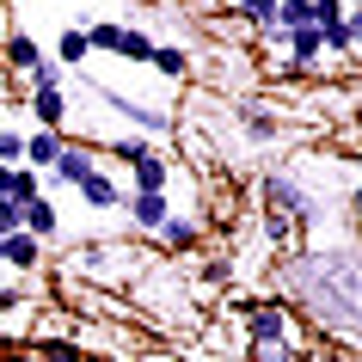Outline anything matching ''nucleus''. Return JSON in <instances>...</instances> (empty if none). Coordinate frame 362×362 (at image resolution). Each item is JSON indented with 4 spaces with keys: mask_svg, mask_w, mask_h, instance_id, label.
I'll return each mask as SVG.
<instances>
[{
    "mask_svg": "<svg viewBox=\"0 0 362 362\" xmlns=\"http://www.w3.org/2000/svg\"><path fill=\"white\" fill-rule=\"evenodd\" d=\"M283 283L320 325H332L344 338H362V258L356 252H307V258H288Z\"/></svg>",
    "mask_w": 362,
    "mask_h": 362,
    "instance_id": "1",
    "label": "nucleus"
},
{
    "mask_svg": "<svg viewBox=\"0 0 362 362\" xmlns=\"http://www.w3.org/2000/svg\"><path fill=\"white\" fill-rule=\"evenodd\" d=\"M258 203H264V215H283V221H295V228H313V197L288 178V172H264L258 178Z\"/></svg>",
    "mask_w": 362,
    "mask_h": 362,
    "instance_id": "2",
    "label": "nucleus"
},
{
    "mask_svg": "<svg viewBox=\"0 0 362 362\" xmlns=\"http://www.w3.org/2000/svg\"><path fill=\"white\" fill-rule=\"evenodd\" d=\"M288 313L276 301H252L246 307V344H288Z\"/></svg>",
    "mask_w": 362,
    "mask_h": 362,
    "instance_id": "3",
    "label": "nucleus"
},
{
    "mask_svg": "<svg viewBox=\"0 0 362 362\" xmlns=\"http://www.w3.org/2000/svg\"><path fill=\"white\" fill-rule=\"evenodd\" d=\"M93 172H98V148H68V141H62L56 166H49V185H74V191H80Z\"/></svg>",
    "mask_w": 362,
    "mask_h": 362,
    "instance_id": "4",
    "label": "nucleus"
},
{
    "mask_svg": "<svg viewBox=\"0 0 362 362\" xmlns=\"http://www.w3.org/2000/svg\"><path fill=\"white\" fill-rule=\"evenodd\" d=\"M123 215H129L141 233H160V228H166V215H172V203L160 191H129V197H123Z\"/></svg>",
    "mask_w": 362,
    "mask_h": 362,
    "instance_id": "5",
    "label": "nucleus"
},
{
    "mask_svg": "<svg viewBox=\"0 0 362 362\" xmlns=\"http://www.w3.org/2000/svg\"><path fill=\"white\" fill-rule=\"evenodd\" d=\"M37 62H43V49H37L31 31H6V43H0V68L6 74H31Z\"/></svg>",
    "mask_w": 362,
    "mask_h": 362,
    "instance_id": "6",
    "label": "nucleus"
},
{
    "mask_svg": "<svg viewBox=\"0 0 362 362\" xmlns=\"http://www.w3.org/2000/svg\"><path fill=\"white\" fill-rule=\"evenodd\" d=\"M31 117H37L43 129H56L68 123V86H43V93H31Z\"/></svg>",
    "mask_w": 362,
    "mask_h": 362,
    "instance_id": "7",
    "label": "nucleus"
},
{
    "mask_svg": "<svg viewBox=\"0 0 362 362\" xmlns=\"http://www.w3.org/2000/svg\"><path fill=\"white\" fill-rule=\"evenodd\" d=\"M135 191H160V197H166V185H172V166H166V153H160V148H148V153H141V160H135Z\"/></svg>",
    "mask_w": 362,
    "mask_h": 362,
    "instance_id": "8",
    "label": "nucleus"
},
{
    "mask_svg": "<svg viewBox=\"0 0 362 362\" xmlns=\"http://www.w3.org/2000/svg\"><path fill=\"white\" fill-rule=\"evenodd\" d=\"M43 258V240H31V233H0V264H13V270H31Z\"/></svg>",
    "mask_w": 362,
    "mask_h": 362,
    "instance_id": "9",
    "label": "nucleus"
},
{
    "mask_svg": "<svg viewBox=\"0 0 362 362\" xmlns=\"http://www.w3.org/2000/svg\"><path fill=\"white\" fill-rule=\"evenodd\" d=\"M25 233H31V240H56L62 233V209L49 197H31V203H25Z\"/></svg>",
    "mask_w": 362,
    "mask_h": 362,
    "instance_id": "10",
    "label": "nucleus"
},
{
    "mask_svg": "<svg viewBox=\"0 0 362 362\" xmlns=\"http://www.w3.org/2000/svg\"><path fill=\"white\" fill-rule=\"evenodd\" d=\"M111 105L129 117L141 135H166V111H153V105H141V98H129V93H111Z\"/></svg>",
    "mask_w": 362,
    "mask_h": 362,
    "instance_id": "11",
    "label": "nucleus"
},
{
    "mask_svg": "<svg viewBox=\"0 0 362 362\" xmlns=\"http://www.w3.org/2000/svg\"><path fill=\"white\" fill-rule=\"evenodd\" d=\"M56 153H62V135L56 129L25 135V166H31V172H49V166H56Z\"/></svg>",
    "mask_w": 362,
    "mask_h": 362,
    "instance_id": "12",
    "label": "nucleus"
},
{
    "mask_svg": "<svg viewBox=\"0 0 362 362\" xmlns=\"http://www.w3.org/2000/svg\"><path fill=\"white\" fill-rule=\"evenodd\" d=\"M80 197H86V209H123V191H117V178H105V172H93L80 185Z\"/></svg>",
    "mask_w": 362,
    "mask_h": 362,
    "instance_id": "13",
    "label": "nucleus"
},
{
    "mask_svg": "<svg viewBox=\"0 0 362 362\" xmlns=\"http://www.w3.org/2000/svg\"><path fill=\"white\" fill-rule=\"evenodd\" d=\"M288 56H295V68H313V62L325 56V43L313 25H301V31H288Z\"/></svg>",
    "mask_w": 362,
    "mask_h": 362,
    "instance_id": "14",
    "label": "nucleus"
},
{
    "mask_svg": "<svg viewBox=\"0 0 362 362\" xmlns=\"http://www.w3.org/2000/svg\"><path fill=\"white\" fill-rule=\"evenodd\" d=\"M153 240H160L166 252H191V246H197V221H185V215H166V228L153 233Z\"/></svg>",
    "mask_w": 362,
    "mask_h": 362,
    "instance_id": "15",
    "label": "nucleus"
},
{
    "mask_svg": "<svg viewBox=\"0 0 362 362\" xmlns=\"http://www.w3.org/2000/svg\"><path fill=\"white\" fill-rule=\"evenodd\" d=\"M86 56H93V43H86V25L62 31V43H56V62H62V68H80Z\"/></svg>",
    "mask_w": 362,
    "mask_h": 362,
    "instance_id": "16",
    "label": "nucleus"
},
{
    "mask_svg": "<svg viewBox=\"0 0 362 362\" xmlns=\"http://www.w3.org/2000/svg\"><path fill=\"white\" fill-rule=\"evenodd\" d=\"M153 49H160V43H153L148 31L123 25V37H117V56H123V62H153Z\"/></svg>",
    "mask_w": 362,
    "mask_h": 362,
    "instance_id": "17",
    "label": "nucleus"
},
{
    "mask_svg": "<svg viewBox=\"0 0 362 362\" xmlns=\"http://www.w3.org/2000/svg\"><path fill=\"white\" fill-rule=\"evenodd\" d=\"M313 25V0H276V31H301Z\"/></svg>",
    "mask_w": 362,
    "mask_h": 362,
    "instance_id": "18",
    "label": "nucleus"
},
{
    "mask_svg": "<svg viewBox=\"0 0 362 362\" xmlns=\"http://www.w3.org/2000/svg\"><path fill=\"white\" fill-rule=\"evenodd\" d=\"M148 68H160V74H172V80H185V74H191V62H185V49H178V43H160Z\"/></svg>",
    "mask_w": 362,
    "mask_h": 362,
    "instance_id": "19",
    "label": "nucleus"
},
{
    "mask_svg": "<svg viewBox=\"0 0 362 362\" xmlns=\"http://www.w3.org/2000/svg\"><path fill=\"white\" fill-rule=\"evenodd\" d=\"M117 37H123V25H111V19L86 25V43H93V56H117Z\"/></svg>",
    "mask_w": 362,
    "mask_h": 362,
    "instance_id": "20",
    "label": "nucleus"
},
{
    "mask_svg": "<svg viewBox=\"0 0 362 362\" xmlns=\"http://www.w3.org/2000/svg\"><path fill=\"white\" fill-rule=\"evenodd\" d=\"M13 203H31V197H43V172H31V166H13Z\"/></svg>",
    "mask_w": 362,
    "mask_h": 362,
    "instance_id": "21",
    "label": "nucleus"
},
{
    "mask_svg": "<svg viewBox=\"0 0 362 362\" xmlns=\"http://www.w3.org/2000/svg\"><path fill=\"white\" fill-rule=\"evenodd\" d=\"M148 148H153L148 135H117V141H111V148H105V153H111V160H123V166H135V160H141V153H148Z\"/></svg>",
    "mask_w": 362,
    "mask_h": 362,
    "instance_id": "22",
    "label": "nucleus"
},
{
    "mask_svg": "<svg viewBox=\"0 0 362 362\" xmlns=\"http://www.w3.org/2000/svg\"><path fill=\"white\" fill-rule=\"evenodd\" d=\"M62 74H68V68H62L56 56H43L37 68H31V74H25V86H31V93H43V86H62Z\"/></svg>",
    "mask_w": 362,
    "mask_h": 362,
    "instance_id": "23",
    "label": "nucleus"
},
{
    "mask_svg": "<svg viewBox=\"0 0 362 362\" xmlns=\"http://www.w3.org/2000/svg\"><path fill=\"white\" fill-rule=\"evenodd\" d=\"M240 123H246V135H258V141H270V135H276V117L258 111V105H240Z\"/></svg>",
    "mask_w": 362,
    "mask_h": 362,
    "instance_id": "24",
    "label": "nucleus"
},
{
    "mask_svg": "<svg viewBox=\"0 0 362 362\" xmlns=\"http://www.w3.org/2000/svg\"><path fill=\"white\" fill-rule=\"evenodd\" d=\"M0 166H25V135L19 129H0Z\"/></svg>",
    "mask_w": 362,
    "mask_h": 362,
    "instance_id": "25",
    "label": "nucleus"
},
{
    "mask_svg": "<svg viewBox=\"0 0 362 362\" xmlns=\"http://www.w3.org/2000/svg\"><path fill=\"white\" fill-rule=\"evenodd\" d=\"M240 13H246L258 31H270V25H276V0H240Z\"/></svg>",
    "mask_w": 362,
    "mask_h": 362,
    "instance_id": "26",
    "label": "nucleus"
},
{
    "mask_svg": "<svg viewBox=\"0 0 362 362\" xmlns=\"http://www.w3.org/2000/svg\"><path fill=\"white\" fill-rule=\"evenodd\" d=\"M325 25H344V0H313V31Z\"/></svg>",
    "mask_w": 362,
    "mask_h": 362,
    "instance_id": "27",
    "label": "nucleus"
},
{
    "mask_svg": "<svg viewBox=\"0 0 362 362\" xmlns=\"http://www.w3.org/2000/svg\"><path fill=\"white\" fill-rule=\"evenodd\" d=\"M246 356L252 362H295V350L288 344H246Z\"/></svg>",
    "mask_w": 362,
    "mask_h": 362,
    "instance_id": "28",
    "label": "nucleus"
},
{
    "mask_svg": "<svg viewBox=\"0 0 362 362\" xmlns=\"http://www.w3.org/2000/svg\"><path fill=\"white\" fill-rule=\"evenodd\" d=\"M19 228H25V203L0 197V233H19Z\"/></svg>",
    "mask_w": 362,
    "mask_h": 362,
    "instance_id": "29",
    "label": "nucleus"
},
{
    "mask_svg": "<svg viewBox=\"0 0 362 362\" xmlns=\"http://www.w3.org/2000/svg\"><path fill=\"white\" fill-rule=\"evenodd\" d=\"M320 43L332 49V56H344V49H350V31H344V25H325V31H320Z\"/></svg>",
    "mask_w": 362,
    "mask_h": 362,
    "instance_id": "30",
    "label": "nucleus"
},
{
    "mask_svg": "<svg viewBox=\"0 0 362 362\" xmlns=\"http://www.w3.org/2000/svg\"><path fill=\"white\" fill-rule=\"evenodd\" d=\"M43 362H80L74 344H43Z\"/></svg>",
    "mask_w": 362,
    "mask_h": 362,
    "instance_id": "31",
    "label": "nucleus"
},
{
    "mask_svg": "<svg viewBox=\"0 0 362 362\" xmlns=\"http://www.w3.org/2000/svg\"><path fill=\"white\" fill-rule=\"evenodd\" d=\"M344 31H350V43H362V6H350V13H344Z\"/></svg>",
    "mask_w": 362,
    "mask_h": 362,
    "instance_id": "32",
    "label": "nucleus"
},
{
    "mask_svg": "<svg viewBox=\"0 0 362 362\" xmlns=\"http://www.w3.org/2000/svg\"><path fill=\"white\" fill-rule=\"evenodd\" d=\"M19 301H25L19 288H0V313H13V307H19Z\"/></svg>",
    "mask_w": 362,
    "mask_h": 362,
    "instance_id": "33",
    "label": "nucleus"
},
{
    "mask_svg": "<svg viewBox=\"0 0 362 362\" xmlns=\"http://www.w3.org/2000/svg\"><path fill=\"white\" fill-rule=\"evenodd\" d=\"M350 215H356V221H362V185H356V191H350Z\"/></svg>",
    "mask_w": 362,
    "mask_h": 362,
    "instance_id": "34",
    "label": "nucleus"
},
{
    "mask_svg": "<svg viewBox=\"0 0 362 362\" xmlns=\"http://www.w3.org/2000/svg\"><path fill=\"white\" fill-rule=\"evenodd\" d=\"M13 191V166H0V197Z\"/></svg>",
    "mask_w": 362,
    "mask_h": 362,
    "instance_id": "35",
    "label": "nucleus"
},
{
    "mask_svg": "<svg viewBox=\"0 0 362 362\" xmlns=\"http://www.w3.org/2000/svg\"><path fill=\"white\" fill-rule=\"evenodd\" d=\"M0 111H6V86H0Z\"/></svg>",
    "mask_w": 362,
    "mask_h": 362,
    "instance_id": "36",
    "label": "nucleus"
},
{
    "mask_svg": "<svg viewBox=\"0 0 362 362\" xmlns=\"http://www.w3.org/2000/svg\"><path fill=\"white\" fill-rule=\"evenodd\" d=\"M233 6H240V0H233Z\"/></svg>",
    "mask_w": 362,
    "mask_h": 362,
    "instance_id": "37",
    "label": "nucleus"
}]
</instances>
